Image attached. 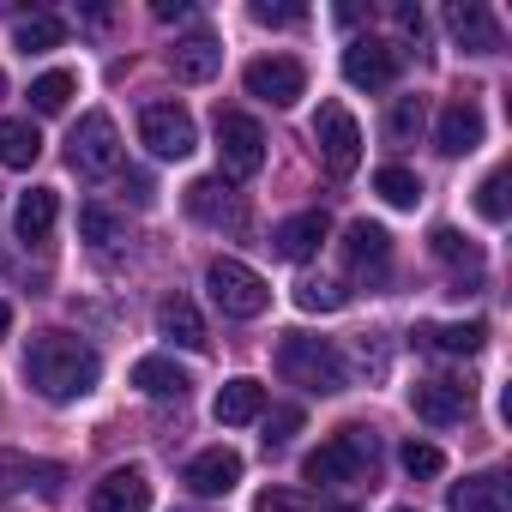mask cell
<instances>
[{
  "label": "cell",
  "instance_id": "23",
  "mask_svg": "<svg viewBox=\"0 0 512 512\" xmlns=\"http://www.w3.org/2000/svg\"><path fill=\"white\" fill-rule=\"evenodd\" d=\"M133 386L145 392V398H187V368H175L169 356H139L133 362Z\"/></svg>",
  "mask_w": 512,
  "mask_h": 512
},
{
  "label": "cell",
  "instance_id": "10",
  "mask_svg": "<svg viewBox=\"0 0 512 512\" xmlns=\"http://www.w3.org/2000/svg\"><path fill=\"white\" fill-rule=\"evenodd\" d=\"M398 49L392 43H380V37H356L350 49H344V79L356 85V91H386L392 79H398Z\"/></svg>",
  "mask_w": 512,
  "mask_h": 512
},
{
  "label": "cell",
  "instance_id": "29",
  "mask_svg": "<svg viewBox=\"0 0 512 512\" xmlns=\"http://www.w3.org/2000/svg\"><path fill=\"white\" fill-rule=\"evenodd\" d=\"M374 193H380L386 205H398V211H416V199H422V181H416L404 163H386V169H374Z\"/></svg>",
  "mask_w": 512,
  "mask_h": 512
},
{
  "label": "cell",
  "instance_id": "31",
  "mask_svg": "<svg viewBox=\"0 0 512 512\" xmlns=\"http://www.w3.org/2000/svg\"><path fill=\"white\" fill-rule=\"evenodd\" d=\"M422 121H428V103H422V97H398L392 115H386V139H392V145H410V139L422 133Z\"/></svg>",
  "mask_w": 512,
  "mask_h": 512
},
{
  "label": "cell",
  "instance_id": "34",
  "mask_svg": "<svg viewBox=\"0 0 512 512\" xmlns=\"http://www.w3.org/2000/svg\"><path fill=\"white\" fill-rule=\"evenodd\" d=\"M398 464H404L410 476H440V470H446V452H440V446H428V440H404Z\"/></svg>",
  "mask_w": 512,
  "mask_h": 512
},
{
  "label": "cell",
  "instance_id": "39",
  "mask_svg": "<svg viewBox=\"0 0 512 512\" xmlns=\"http://www.w3.org/2000/svg\"><path fill=\"white\" fill-rule=\"evenodd\" d=\"M157 19L163 25H181V19H193V7H187V0H157Z\"/></svg>",
  "mask_w": 512,
  "mask_h": 512
},
{
  "label": "cell",
  "instance_id": "27",
  "mask_svg": "<svg viewBox=\"0 0 512 512\" xmlns=\"http://www.w3.org/2000/svg\"><path fill=\"white\" fill-rule=\"evenodd\" d=\"M13 43H19V55H49V49H61V43H67V25H61V19H49V13H31V19H19Z\"/></svg>",
  "mask_w": 512,
  "mask_h": 512
},
{
  "label": "cell",
  "instance_id": "41",
  "mask_svg": "<svg viewBox=\"0 0 512 512\" xmlns=\"http://www.w3.org/2000/svg\"><path fill=\"white\" fill-rule=\"evenodd\" d=\"M398 25H404L410 37H422V31H428V19H422V7H398Z\"/></svg>",
  "mask_w": 512,
  "mask_h": 512
},
{
  "label": "cell",
  "instance_id": "22",
  "mask_svg": "<svg viewBox=\"0 0 512 512\" xmlns=\"http://www.w3.org/2000/svg\"><path fill=\"white\" fill-rule=\"evenodd\" d=\"M157 332L169 338V344H181V350H205L211 338H205V320H199V308L187 302V296H169L163 308H157Z\"/></svg>",
  "mask_w": 512,
  "mask_h": 512
},
{
  "label": "cell",
  "instance_id": "2",
  "mask_svg": "<svg viewBox=\"0 0 512 512\" xmlns=\"http://www.w3.org/2000/svg\"><path fill=\"white\" fill-rule=\"evenodd\" d=\"M278 374L290 386H302V392H344L350 386V368H344L338 344L332 338H308V332H290L278 344Z\"/></svg>",
  "mask_w": 512,
  "mask_h": 512
},
{
  "label": "cell",
  "instance_id": "20",
  "mask_svg": "<svg viewBox=\"0 0 512 512\" xmlns=\"http://www.w3.org/2000/svg\"><path fill=\"white\" fill-rule=\"evenodd\" d=\"M211 416H217L223 428H241V422H260V416H266V386H260V380H223V392H217Z\"/></svg>",
  "mask_w": 512,
  "mask_h": 512
},
{
  "label": "cell",
  "instance_id": "13",
  "mask_svg": "<svg viewBox=\"0 0 512 512\" xmlns=\"http://www.w3.org/2000/svg\"><path fill=\"white\" fill-rule=\"evenodd\" d=\"M326 229H332L326 211H296V217H284L272 229V253H278V260H290V266H302V260H314V253H320Z\"/></svg>",
  "mask_w": 512,
  "mask_h": 512
},
{
  "label": "cell",
  "instance_id": "24",
  "mask_svg": "<svg viewBox=\"0 0 512 512\" xmlns=\"http://www.w3.org/2000/svg\"><path fill=\"white\" fill-rule=\"evenodd\" d=\"M446 506H452V512H512V506H506V476H500V470L470 476V482H458V488L446 494Z\"/></svg>",
  "mask_w": 512,
  "mask_h": 512
},
{
  "label": "cell",
  "instance_id": "17",
  "mask_svg": "<svg viewBox=\"0 0 512 512\" xmlns=\"http://www.w3.org/2000/svg\"><path fill=\"white\" fill-rule=\"evenodd\" d=\"M446 25H452L458 49H470V55H500V19L482 7V0H458V7L446 13Z\"/></svg>",
  "mask_w": 512,
  "mask_h": 512
},
{
  "label": "cell",
  "instance_id": "6",
  "mask_svg": "<svg viewBox=\"0 0 512 512\" xmlns=\"http://www.w3.org/2000/svg\"><path fill=\"white\" fill-rule=\"evenodd\" d=\"M247 97H260L272 109H290L302 91H308V67L296 55H260V61H247Z\"/></svg>",
  "mask_w": 512,
  "mask_h": 512
},
{
  "label": "cell",
  "instance_id": "44",
  "mask_svg": "<svg viewBox=\"0 0 512 512\" xmlns=\"http://www.w3.org/2000/svg\"><path fill=\"white\" fill-rule=\"evenodd\" d=\"M392 512H416V506H392Z\"/></svg>",
  "mask_w": 512,
  "mask_h": 512
},
{
  "label": "cell",
  "instance_id": "14",
  "mask_svg": "<svg viewBox=\"0 0 512 512\" xmlns=\"http://www.w3.org/2000/svg\"><path fill=\"white\" fill-rule=\"evenodd\" d=\"M410 404H416V416H422V422L452 428V422H464V416H470V386H464V380H422V386L410 392Z\"/></svg>",
  "mask_w": 512,
  "mask_h": 512
},
{
  "label": "cell",
  "instance_id": "30",
  "mask_svg": "<svg viewBox=\"0 0 512 512\" xmlns=\"http://www.w3.org/2000/svg\"><path fill=\"white\" fill-rule=\"evenodd\" d=\"M73 91H79L73 73H43V79L31 85V109H37V115H61V109L73 103Z\"/></svg>",
  "mask_w": 512,
  "mask_h": 512
},
{
  "label": "cell",
  "instance_id": "9",
  "mask_svg": "<svg viewBox=\"0 0 512 512\" xmlns=\"http://www.w3.org/2000/svg\"><path fill=\"white\" fill-rule=\"evenodd\" d=\"M139 139L157 151V157H193V145H199V127H193V115L181 109V103H151L145 115H139Z\"/></svg>",
  "mask_w": 512,
  "mask_h": 512
},
{
  "label": "cell",
  "instance_id": "11",
  "mask_svg": "<svg viewBox=\"0 0 512 512\" xmlns=\"http://www.w3.org/2000/svg\"><path fill=\"white\" fill-rule=\"evenodd\" d=\"M344 260H350L356 278H386V266H392V235H386L380 223L356 217V223L344 229Z\"/></svg>",
  "mask_w": 512,
  "mask_h": 512
},
{
  "label": "cell",
  "instance_id": "7",
  "mask_svg": "<svg viewBox=\"0 0 512 512\" xmlns=\"http://www.w3.org/2000/svg\"><path fill=\"white\" fill-rule=\"evenodd\" d=\"M67 157H73L79 175H115V169H121V133H115V121H109L103 109L85 115V121L73 127V139H67Z\"/></svg>",
  "mask_w": 512,
  "mask_h": 512
},
{
  "label": "cell",
  "instance_id": "36",
  "mask_svg": "<svg viewBox=\"0 0 512 512\" xmlns=\"http://www.w3.org/2000/svg\"><path fill=\"white\" fill-rule=\"evenodd\" d=\"M290 434H302V410H296V404H278V410L266 416V452L290 446Z\"/></svg>",
  "mask_w": 512,
  "mask_h": 512
},
{
  "label": "cell",
  "instance_id": "16",
  "mask_svg": "<svg viewBox=\"0 0 512 512\" xmlns=\"http://www.w3.org/2000/svg\"><path fill=\"white\" fill-rule=\"evenodd\" d=\"M241 482V452H229V446H205L193 464H187V488L199 494V500H217V494H229Z\"/></svg>",
  "mask_w": 512,
  "mask_h": 512
},
{
  "label": "cell",
  "instance_id": "28",
  "mask_svg": "<svg viewBox=\"0 0 512 512\" xmlns=\"http://www.w3.org/2000/svg\"><path fill=\"white\" fill-rule=\"evenodd\" d=\"M428 253H434L440 266H464V272H482V253H476V241H470V235H458V229H446V223L428 235Z\"/></svg>",
  "mask_w": 512,
  "mask_h": 512
},
{
  "label": "cell",
  "instance_id": "12",
  "mask_svg": "<svg viewBox=\"0 0 512 512\" xmlns=\"http://www.w3.org/2000/svg\"><path fill=\"white\" fill-rule=\"evenodd\" d=\"M434 145H440V157H470V151L482 145V109H476V97H452V103L440 109Z\"/></svg>",
  "mask_w": 512,
  "mask_h": 512
},
{
  "label": "cell",
  "instance_id": "15",
  "mask_svg": "<svg viewBox=\"0 0 512 512\" xmlns=\"http://www.w3.org/2000/svg\"><path fill=\"white\" fill-rule=\"evenodd\" d=\"M91 512H151V482L139 464L127 470H109L97 488H91Z\"/></svg>",
  "mask_w": 512,
  "mask_h": 512
},
{
  "label": "cell",
  "instance_id": "38",
  "mask_svg": "<svg viewBox=\"0 0 512 512\" xmlns=\"http://www.w3.org/2000/svg\"><path fill=\"white\" fill-rule=\"evenodd\" d=\"M260 512H308V500L302 494H284V488H266L260 494Z\"/></svg>",
  "mask_w": 512,
  "mask_h": 512
},
{
  "label": "cell",
  "instance_id": "40",
  "mask_svg": "<svg viewBox=\"0 0 512 512\" xmlns=\"http://www.w3.org/2000/svg\"><path fill=\"white\" fill-rule=\"evenodd\" d=\"M127 187H133V205H157V187H151V175H127Z\"/></svg>",
  "mask_w": 512,
  "mask_h": 512
},
{
  "label": "cell",
  "instance_id": "3",
  "mask_svg": "<svg viewBox=\"0 0 512 512\" xmlns=\"http://www.w3.org/2000/svg\"><path fill=\"white\" fill-rule=\"evenodd\" d=\"M374 428H362V422H350V428H338L326 446H314L308 458H302V476L308 482H362L368 470H374Z\"/></svg>",
  "mask_w": 512,
  "mask_h": 512
},
{
  "label": "cell",
  "instance_id": "25",
  "mask_svg": "<svg viewBox=\"0 0 512 512\" xmlns=\"http://www.w3.org/2000/svg\"><path fill=\"white\" fill-rule=\"evenodd\" d=\"M187 211H193L199 223H217V229L229 223V229H241V205L229 199L223 181H193V187H187Z\"/></svg>",
  "mask_w": 512,
  "mask_h": 512
},
{
  "label": "cell",
  "instance_id": "32",
  "mask_svg": "<svg viewBox=\"0 0 512 512\" xmlns=\"http://www.w3.org/2000/svg\"><path fill=\"white\" fill-rule=\"evenodd\" d=\"M79 241H91V247L121 241V217H115V211H103V205H79Z\"/></svg>",
  "mask_w": 512,
  "mask_h": 512
},
{
  "label": "cell",
  "instance_id": "1",
  "mask_svg": "<svg viewBox=\"0 0 512 512\" xmlns=\"http://www.w3.org/2000/svg\"><path fill=\"white\" fill-rule=\"evenodd\" d=\"M25 374H31V386H37L49 404H73V398H85V392L97 386L103 362H97L91 344H79V338H67V332H43V338H31V350H25Z\"/></svg>",
  "mask_w": 512,
  "mask_h": 512
},
{
  "label": "cell",
  "instance_id": "45",
  "mask_svg": "<svg viewBox=\"0 0 512 512\" xmlns=\"http://www.w3.org/2000/svg\"><path fill=\"white\" fill-rule=\"evenodd\" d=\"M332 512H350V506H332Z\"/></svg>",
  "mask_w": 512,
  "mask_h": 512
},
{
  "label": "cell",
  "instance_id": "4",
  "mask_svg": "<svg viewBox=\"0 0 512 512\" xmlns=\"http://www.w3.org/2000/svg\"><path fill=\"white\" fill-rule=\"evenodd\" d=\"M205 290H211V302H217L229 320H260V314L272 308V284L253 272V266H241V260H211Z\"/></svg>",
  "mask_w": 512,
  "mask_h": 512
},
{
  "label": "cell",
  "instance_id": "33",
  "mask_svg": "<svg viewBox=\"0 0 512 512\" xmlns=\"http://www.w3.org/2000/svg\"><path fill=\"white\" fill-rule=\"evenodd\" d=\"M350 296L338 290V284H326V278H302L296 284V308H308V314H338Z\"/></svg>",
  "mask_w": 512,
  "mask_h": 512
},
{
  "label": "cell",
  "instance_id": "5",
  "mask_svg": "<svg viewBox=\"0 0 512 512\" xmlns=\"http://www.w3.org/2000/svg\"><path fill=\"white\" fill-rule=\"evenodd\" d=\"M260 163H266L260 121L241 109H223L217 115V181H247V175H260Z\"/></svg>",
  "mask_w": 512,
  "mask_h": 512
},
{
  "label": "cell",
  "instance_id": "19",
  "mask_svg": "<svg viewBox=\"0 0 512 512\" xmlns=\"http://www.w3.org/2000/svg\"><path fill=\"white\" fill-rule=\"evenodd\" d=\"M410 338H416L422 350H434V356H476V350L488 344V326H482V320H458V326H434V320H422Z\"/></svg>",
  "mask_w": 512,
  "mask_h": 512
},
{
  "label": "cell",
  "instance_id": "43",
  "mask_svg": "<svg viewBox=\"0 0 512 512\" xmlns=\"http://www.w3.org/2000/svg\"><path fill=\"white\" fill-rule=\"evenodd\" d=\"M0 97H7V73H0Z\"/></svg>",
  "mask_w": 512,
  "mask_h": 512
},
{
  "label": "cell",
  "instance_id": "37",
  "mask_svg": "<svg viewBox=\"0 0 512 512\" xmlns=\"http://www.w3.org/2000/svg\"><path fill=\"white\" fill-rule=\"evenodd\" d=\"M308 7H272V0H253V25H302Z\"/></svg>",
  "mask_w": 512,
  "mask_h": 512
},
{
  "label": "cell",
  "instance_id": "18",
  "mask_svg": "<svg viewBox=\"0 0 512 512\" xmlns=\"http://www.w3.org/2000/svg\"><path fill=\"white\" fill-rule=\"evenodd\" d=\"M169 67H175V79H181V85H205V79H217L223 49H217V37H211V31H193V37H181V43L169 49Z\"/></svg>",
  "mask_w": 512,
  "mask_h": 512
},
{
  "label": "cell",
  "instance_id": "21",
  "mask_svg": "<svg viewBox=\"0 0 512 512\" xmlns=\"http://www.w3.org/2000/svg\"><path fill=\"white\" fill-rule=\"evenodd\" d=\"M55 217H61V193L55 187H31L19 199V211H13V229H19V241H49Z\"/></svg>",
  "mask_w": 512,
  "mask_h": 512
},
{
  "label": "cell",
  "instance_id": "26",
  "mask_svg": "<svg viewBox=\"0 0 512 512\" xmlns=\"http://www.w3.org/2000/svg\"><path fill=\"white\" fill-rule=\"evenodd\" d=\"M43 157V133L31 121H0V163L7 169H31Z\"/></svg>",
  "mask_w": 512,
  "mask_h": 512
},
{
  "label": "cell",
  "instance_id": "8",
  "mask_svg": "<svg viewBox=\"0 0 512 512\" xmlns=\"http://www.w3.org/2000/svg\"><path fill=\"white\" fill-rule=\"evenodd\" d=\"M314 139H320V157H326L332 175H350V169L362 163V127H356V115H350L344 103H320Z\"/></svg>",
  "mask_w": 512,
  "mask_h": 512
},
{
  "label": "cell",
  "instance_id": "35",
  "mask_svg": "<svg viewBox=\"0 0 512 512\" xmlns=\"http://www.w3.org/2000/svg\"><path fill=\"white\" fill-rule=\"evenodd\" d=\"M476 211H482L488 223H506V169L482 175V187H476Z\"/></svg>",
  "mask_w": 512,
  "mask_h": 512
},
{
  "label": "cell",
  "instance_id": "42",
  "mask_svg": "<svg viewBox=\"0 0 512 512\" xmlns=\"http://www.w3.org/2000/svg\"><path fill=\"white\" fill-rule=\"evenodd\" d=\"M7 326H13V308H7V302H0V338H7Z\"/></svg>",
  "mask_w": 512,
  "mask_h": 512
}]
</instances>
